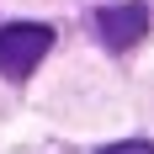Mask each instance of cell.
<instances>
[{
  "label": "cell",
  "mask_w": 154,
  "mask_h": 154,
  "mask_svg": "<svg viewBox=\"0 0 154 154\" xmlns=\"http://www.w3.org/2000/svg\"><path fill=\"white\" fill-rule=\"evenodd\" d=\"M53 48V27L43 21H11V27H0V75L5 80H27L43 53Z\"/></svg>",
  "instance_id": "obj_1"
},
{
  "label": "cell",
  "mask_w": 154,
  "mask_h": 154,
  "mask_svg": "<svg viewBox=\"0 0 154 154\" xmlns=\"http://www.w3.org/2000/svg\"><path fill=\"white\" fill-rule=\"evenodd\" d=\"M96 27L106 37V48H133L149 32V5H106V11H96Z\"/></svg>",
  "instance_id": "obj_2"
},
{
  "label": "cell",
  "mask_w": 154,
  "mask_h": 154,
  "mask_svg": "<svg viewBox=\"0 0 154 154\" xmlns=\"http://www.w3.org/2000/svg\"><path fill=\"white\" fill-rule=\"evenodd\" d=\"M101 154H154V143H138V138H128V143H106Z\"/></svg>",
  "instance_id": "obj_3"
}]
</instances>
